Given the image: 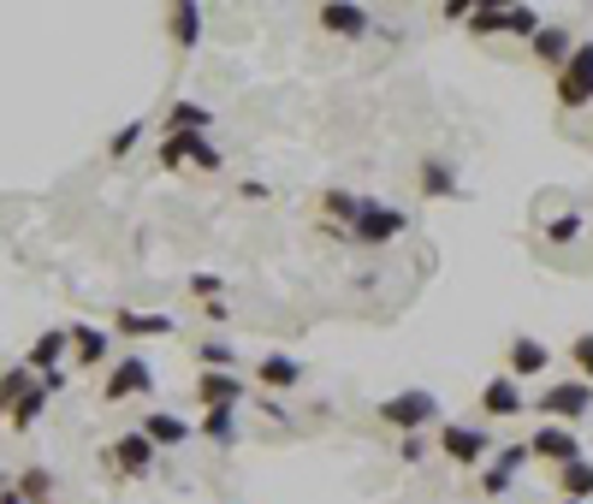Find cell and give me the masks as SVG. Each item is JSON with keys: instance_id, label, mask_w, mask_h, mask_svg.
<instances>
[{"instance_id": "cell-1", "label": "cell", "mask_w": 593, "mask_h": 504, "mask_svg": "<svg viewBox=\"0 0 593 504\" xmlns=\"http://www.w3.org/2000/svg\"><path fill=\"white\" fill-rule=\"evenodd\" d=\"M374 415H380V427H392V434H427L433 422H440V398L427 392V386H410V392H392L374 403Z\"/></svg>"}, {"instance_id": "cell-2", "label": "cell", "mask_w": 593, "mask_h": 504, "mask_svg": "<svg viewBox=\"0 0 593 504\" xmlns=\"http://www.w3.org/2000/svg\"><path fill=\"white\" fill-rule=\"evenodd\" d=\"M410 214L398 208V202H380V196H363V208H356L351 220V243H368V250H386V243H398L410 232Z\"/></svg>"}, {"instance_id": "cell-3", "label": "cell", "mask_w": 593, "mask_h": 504, "mask_svg": "<svg viewBox=\"0 0 593 504\" xmlns=\"http://www.w3.org/2000/svg\"><path fill=\"white\" fill-rule=\"evenodd\" d=\"M528 410L540 415V422L575 427V422H582V415L593 410V386H588V380H575V374H570V380H552V386H546V392L534 398Z\"/></svg>"}, {"instance_id": "cell-4", "label": "cell", "mask_w": 593, "mask_h": 504, "mask_svg": "<svg viewBox=\"0 0 593 504\" xmlns=\"http://www.w3.org/2000/svg\"><path fill=\"white\" fill-rule=\"evenodd\" d=\"M552 95H558L563 113H582L593 101V42H575L570 48V60H563L558 78H552Z\"/></svg>"}, {"instance_id": "cell-5", "label": "cell", "mask_w": 593, "mask_h": 504, "mask_svg": "<svg viewBox=\"0 0 593 504\" xmlns=\"http://www.w3.org/2000/svg\"><path fill=\"white\" fill-rule=\"evenodd\" d=\"M155 392V368L149 356L132 351V356H113L107 380H101V403H132V398H149Z\"/></svg>"}, {"instance_id": "cell-6", "label": "cell", "mask_w": 593, "mask_h": 504, "mask_svg": "<svg viewBox=\"0 0 593 504\" xmlns=\"http://www.w3.org/2000/svg\"><path fill=\"white\" fill-rule=\"evenodd\" d=\"M440 457L457 469H481L493 457V439H487L481 422H440Z\"/></svg>"}, {"instance_id": "cell-7", "label": "cell", "mask_w": 593, "mask_h": 504, "mask_svg": "<svg viewBox=\"0 0 593 504\" xmlns=\"http://www.w3.org/2000/svg\"><path fill=\"white\" fill-rule=\"evenodd\" d=\"M101 463H107L113 474H119V481H149L155 474V463H161V451H155L149 439L137 434H119V439H107V451H101Z\"/></svg>"}, {"instance_id": "cell-8", "label": "cell", "mask_w": 593, "mask_h": 504, "mask_svg": "<svg viewBox=\"0 0 593 504\" xmlns=\"http://www.w3.org/2000/svg\"><path fill=\"white\" fill-rule=\"evenodd\" d=\"M66 339H71V363H66V368H83V374L113 368V327L71 321V327H66Z\"/></svg>"}, {"instance_id": "cell-9", "label": "cell", "mask_w": 593, "mask_h": 504, "mask_svg": "<svg viewBox=\"0 0 593 504\" xmlns=\"http://www.w3.org/2000/svg\"><path fill=\"white\" fill-rule=\"evenodd\" d=\"M528 457H540V463L563 469V463H575V457H588V451H582V439H575V427L540 422V427L528 434Z\"/></svg>"}, {"instance_id": "cell-10", "label": "cell", "mask_w": 593, "mask_h": 504, "mask_svg": "<svg viewBox=\"0 0 593 504\" xmlns=\"http://www.w3.org/2000/svg\"><path fill=\"white\" fill-rule=\"evenodd\" d=\"M475 410H481L487 422H516V415L528 410V398H523V386H516L511 374H493V380L481 386V398H475Z\"/></svg>"}, {"instance_id": "cell-11", "label": "cell", "mask_w": 593, "mask_h": 504, "mask_svg": "<svg viewBox=\"0 0 593 504\" xmlns=\"http://www.w3.org/2000/svg\"><path fill=\"white\" fill-rule=\"evenodd\" d=\"M315 24H321L327 36H339V42H363L374 31L368 7H356V0H327V7L315 12Z\"/></svg>"}, {"instance_id": "cell-12", "label": "cell", "mask_w": 593, "mask_h": 504, "mask_svg": "<svg viewBox=\"0 0 593 504\" xmlns=\"http://www.w3.org/2000/svg\"><path fill=\"white\" fill-rule=\"evenodd\" d=\"M546 368H552V351H546L534 333H516L511 344H504V374H511L516 386H523V380H540Z\"/></svg>"}, {"instance_id": "cell-13", "label": "cell", "mask_w": 593, "mask_h": 504, "mask_svg": "<svg viewBox=\"0 0 593 504\" xmlns=\"http://www.w3.org/2000/svg\"><path fill=\"white\" fill-rule=\"evenodd\" d=\"M196 410H243V374H202L191 380Z\"/></svg>"}, {"instance_id": "cell-14", "label": "cell", "mask_w": 593, "mask_h": 504, "mask_svg": "<svg viewBox=\"0 0 593 504\" xmlns=\"http://www.w3.org/2000/svg\"><path fill=\"white\" fill-rule=\"evenodd\" d=\"M71 363V339H66V327H42L36 344L24 351V368L36 374V380H48V374H60Z\"/></svg>"}, {"instance_id": "cell-15", "label": "cell", "mask_w": 593, "mask_h": 504, "mask_svg": "<svg viewBox=\"0 0 593 504\" xmlns=\"http://www.w3.org/2000/svg\"><path fill=\"white\" fill-rule=\"evenodd\" d=\"M155 131H161V137H208V131H214V107H202V101L179 95V101L161 113V125H155Z\"/></svg>"}, {"instance_id": "cell-16", "label": "cell", "mask_w": 593, "mask_h": 504, "mask_svg": "<svg viewBox=\"0 0 593 504\" xmlns=\"http://www.w3.org/2000/svg\"><path fill=\"white\" fill-rule=\"evenodd\" d=\"M137 434L149 439L155 451H179V445H191V439H196V427L184 422V415H172V410H142Z\"/></svg>"}, {"instance_id": "cell-17", "label": "cell", "mask_w": 593, "mask_h": 504, "mask_svg": "<svg viewBox=\"0 0 593 504\" xmlns=\"http://www.w3.org/2000/svg\"><path fill=\"white\" fill-rule=\"evenodd\" d=\"M113 333L119 339H172L179 314H155V309H113Z\"/></svg>"}, {"instance_id": "cell-18", "label": "cell", "mask_w": 593, "mask_h": 504, "mask_svg": "<svg viewBox=\"0 0 593 504\" xmlns=\"http://www.w3.org/2000/svg\"><path fill=\"white\" fill-rule=\"evenodd\" d=\"M415 184H422V196H427V202H457V196H463L457 167H452V161H440V154H427V161H422Z\"/></svg>"}, {"instance_id": "cell-19", "label": "cell", "mask_w": 593, "mask_h": 504, "mask_svg": "<svg viewBox=\"0 0 593 504\" xmlns=\"http://www.w3.org/2000/svg\"><path fill=\"white\" fill-rule=\"evenodd\" d=\"M202 24H208V12H202L196 0H179V7H167V42H172L179 54L202 42Z\"/></svg>"}, {"instance_id": "cell-20", "label": "cell", "mask_w": 593, "mask_h": 504, "mask_svg": "<svg viewBox=\"0 0 593 504\" xmlns=\"http://www.w3.org/2000/svg\"><path fill=\"white\" fill-rule=\"evenodd\" d=\"M255 380L267 386V392H297L303 386V363L292 351H267L262 363H255Z\"/></svg>"}, {"instance_id": "cell-21", "label": "cell", "mask_w": 593, "mask_h": 504, "mask_svg": "<svg viewBox=\"0 0 593 504\" xmlns=\"http://www.w3.org/2000/svg\"><path fill=\"white\" fill-rule=\"evenodd\" d=\"M570 48H575V42H570V24H540V31H534V60H540V66H563V60H570Z\"/></svg>"}, {"instance_id": "cell-22", "label": "cell", "mask_w": 593, "mask_h": 504, "mask_svg": "<svg viewBox=\"0 0 593 504\" xmlns=\"http://www.w3.org/2000/svg\"><path fill=\"white\" fill-rule=\"evenodd\" d=\"M48 398H54V392H48V380H36L31 392L19 398V410L7 415V427H12V434H31V427L42 422V415H48Z\"/></svg>"}, {"instance_id": "cell-23", "label": "cell", "mask_w": 593, "mask_h": 504, "mask_svg": "<svg viewBox=\"0 0 593 504\" xmlns=\"http://www.w3.org/2000/svg\"><path fill=\"white\" fill-rule=\"evenodd\" d=\"M552 474H558V499H575V504L593 499V457H575V463H563Z\"/></svg>"}, {"instance_id": "cell-24", "label": "cell", "mask_w": 593, "mask_h": 504, "mask_svg": "<svg viewBox=\"0 0 593 504\" xmlns=\"http://www.w3.org/2000/svg\"><path fill=\"white\" fill-rule=\"evenodd\" d=\"M12 486H19V499H24V504H54V493H60V481H54V469H48V463H31Z\"/></svg>"}, {"instance_id": "cell-25", "label": "cell", "mask_w": 593, "mask_h": 504, "mask_svg": "<svg viewBox=\"0 0 593 504\" xmlns=\"http://www.w3.org/2000/svg\"><path fill=\"white\" fill-rule=\"evenodd\" d=\"M196 434L208 445H220V451H231V445H238V410H202Z\"/></svg>"}, {"instance_id": "cell-26", "label": "cell", "mask_w": 593, "mask_h": 504, "mask_svg": "<svg viewBox=\"0 0 593 504\" xmlns=\"http://www.w3.org/2000/svg\"><path fill=\"white\" fill-rule=\"evenodd\" d=\"M196 363H202V374H238V351H231L226 339H202Z\"/></svg>"}, {"instance_id": "cell-27", "label": "cell", "mask_w": 593, "mask_h": 504, "mask_svg": "<svg viewBox=\"0 0 593 504\" xmlns=\"http://www.w3.org/2000/svg\"><path fill=\"white\" fill-rule=\"evenodd\" d=\"M31 386H36V374L24 368V363H12L7 374H0V415H12V410H19V398L31 392Z\"/></svg>"}, {"instance_id": "cell-28", "label": "cell", "mask_w": 593, "mask_h": 504, "mask_svg": "<svg viewBox=\"0 0 593 504\" xmlns=\"http://www.w3.org/2000/svg\"><path fill=\"white\" fill-rule=\"evenodd\" d=\"M487 463H493L499 474H511V481H516V474H523V469L534 463V457H528V439H516V445H499V451L487 457Z\"/></svg>"}, {"instance_id": "cell-29", "label": "cell", "mask_w": 593, "mask_h": 504, "mask_svg": "<svg viewBox=\"0 0 593 504\" xmlns=\"http://www.w3.org/2000/svg\"><path fill=\"white\" fill-rule=\"evenodd\" d=\"M540 12H534V7H504V31L499 36H528L534 42V31H540Z\"/></svg>"}, {"instance_id": "cell-30", "label": "cell", "mask_w": 593, "mask_h": 504, "mask_svg": "<svg viewBox=\"0 0 593 504\" xmlns=\"http://www.w3.org/2000/svg\"><path fill=\"white\" fill-rule=\"evenodd\" d=\"M142 131H149V119H132V125H119V131L107 137V154H113V161H125V154H132L137 142H142Z\"/></svg>"}, {"instance_id": "cell-31", "label": "cell", "mask_w": 593, "mask_h": 504, "mask_svg": "<svg viewBox=\"0 0 593 504\" xmlns=\"http://www.w3.org/2000/svg\"><path fill=\"white\" fill-rule=\"evenodd\" d=\"M155 161L167 172H184L191 167V137H161V149H155Z\"/></svg>"}, {"instance_id": "cell-32", "label": "cell", "mask_w": 593, "mask_h": 504, "mask_svg": "<svg viewBox=\"0 0 593 504\" xmlns=\"http://www.w3.org/2000/svg\"><path fill=\"white\" fill-rule=\"evenodd\" d=\"M582 226H588V220H582L575 208L558 214V220H546V243H575V238H582Z\"/></svg>"}, {"instance_id": "cell-33", "label": "cell", "mask_w": 593, "mask_h": 504, "mask_svg": "<svg viewBox=\"0 0 593 504\" xmlns=\"http://www.w3.org/2000/svg\"><path fill=\"white\" fill-rule=\"evenodd\" d=\"M570 363H575V380L593 386V333H575L570 339Z\"/></svg>"}, {"instance_id": "cell-34", "label": "cell", "mask_w": 593, "mask_h": 504, "mask_svg": "<svg viewBox=\"0 0 593 504\" xmlns=\"http://www.w3.org/2000/svg\"><path fill=\"white\" fill-rule=\"evenodd\" d=\"M469 31L475 36H499L504 31V7H469Z\"/></svg>"}, {"instance_id": "cell-35", "label": "cell", "mask_w": 593, "mask_h": 504, "mask_svg": "<svg viewBox=\"0 0 593 504\" xmlns=\"http://www.w3.org/2000/svg\"><path fill=\"white\" fill-rule=\"evenodd\" d=\"M191 297H196V302L226 297V279H220V273H191Z\"/></svg>"}, {"instance_id": "cell-36", "label": "cell", "mask_w": 593, "mask_h": 504, "mask_svg": "<svg viewBox=\"0 0 593 504\" xmlns=\"http://www.w3.org/2000/svg\"><path fill=\"white\" fill-rule=\"evenodd\" d=\"M475 474H481V493H487V499H504V493H511V474H499L493 463H481Z\"/></svg>"}, {"instance_id": "cell-37", "label": "cell", "mask_w": 593, "mask_h": 504, "mask_svg": "<svg viewBox=\"0 0 593 504\" xmlns=\"http://www.w3.org/2000/svg\"><path fill=\"white\" fill-rule=\"evenodd\" d=\"M398 457H403V463H422V457H427V434H403L398 439Z\"/></svg>"}, {"instance_id": "cell-38", "label": "cell", "mask_w": 593, "mask_h": 504, "mask_svg": "<svg viewBox=\"0 0 593 504\" xmlns=\"http://www.w3.org/2000/svg\"><path fill=\"white\" fill-rule=\"evenodd\" d=\"M202 321H208V327H226V321H231V309H226V297H214V302H202Z\"/></svg>"}, {"instance_id": "cell-39", "label": "cell", "mask_w": 593, "mask_h": 504, "mask_svg": "<svg viewBox=\"0 0 593 504\" xmlns=\"http://www.w3.org/2000/svg\"><path fill=\"white\" fill-rule=\"evenodd\" d=\"M238 191H243V196H250V202H267V184H262V179H243V184H238Z\"/></svg>"}, {"instance_id": "cell-40", "label": "cell", "mask_w": 593, "mask_h": 504, "mask_svg": "<svg viewBox=\"0 0 593 504\" xmlns=\"http://www.w3.org/2000/svg\"><path fill=\"white\" fill-rule=\"evenodd\" d=\"M0 504H24V499H19V486H12V481H0Z\"/></svg>"}, {"instance_id": "cell-41", "label": "cell", "mask_w": 593, "mask_h": 504, "mask_svg": "<svg viewBox=\"0 0 593 504\" xmlns=\"http://www.w3.org/2000/svg\"><path fill=\"white\" fill-rule=\"evenodd\" d=\"M558 504H575V499H558Z\"/></svg>"}]
</instances>
